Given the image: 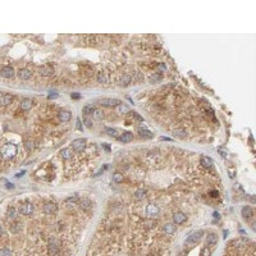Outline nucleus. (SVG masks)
Here are the masks:
<instances>
[{
	"label": "nucleus",
	"mask_w": 256,
	"mask_h": 256,
	"mask_svg": "<svg viewBox=\"0 0 256 256\" xmlns=\"http://www.w3.org/2000/svg\"><path fill=\"white\" fill-rule=\"evenodd\" d=\"M33 147H35V144H33V141H26L24 142V149L27 151H31V150H33Z\"/></svg>",
	"instance_id": "obj_35"
},
{
	"label": "nucleus",
	"mask_w": 256,
	"mask_h": 256,
	"mask_svg": "<svg viewBox=\"0 0 256 256\" xmlns=\"http://www.w3.org/2000/svg\"><path fill=\"white\" fill-rule=\"evenodd\" d=\"M31 76H32V72L27 68H22L18 70V77L21 80H28V78H31Z\"/></svg>",
	"instance_id": "obj_11"
},
{
	"label": "nucleus",
	"mask_w": 256,
	"mask_h": 256,
	"mask_svg": "<svg viewBox=\"0 0 256 256\" xmlns=\"http://www.w3.org/2000/svg\"><path fill=\"white\" fill-rule=\"evenodd\" d=\"M47 97H49V99H55V97H58V95H56V94H49Z\"/></svg>",
	"instance_id": "obj_45"
},
{
	"label": "nucleus",
	"mask_w": 256,
	"mask_h": 256,
	"mask_svg": "<svg viewBox=\"0 0 256 256\" xmlns=\"http://www.w3.org/2000/svg\"><path fill=\"white\" fill-rule=\"evenodd\" d=\"M105 132L109 134L110 137H114V138H118L119 137V131L115 130V128H105Z\"/></svg>",
	"instance_id": "obj_25"
},
{
	"label": "nucleus",
	"mask_w": 256,
	"mask_h": 256,
	"mask_svg": "<svg viewBox=\"0 0 256 256\" xmlns=\"http://www.w3.org/2000/svg\"><path fill=\"white\" fill-rule=\"evenodd\" d=\"M202 234L204 232L202 231H196L191 234V236L187 238V243H195V242H198L201 238H202Z\"/></svg>",
	"instance_id": "obj_5"
},
{
	"label": "nucleus",
	"mask_w": 256,
	"mask_h": 256,
	"mask_svg": "<svg viewBox=\"0 0 256 256\" xmlns=\"http://www.w3.org/2000/svg\"><path fill=\"white\" fill-rule=\"evenodd\" d=\"M47 254H49V256H56L59 254V248H58V246H56L55 243H50L47 246Z\"/></svg>",
	"instance_id": "obj_18"
},
{
	"label": "nucleus",
	"mask_w": 256,
	"mask_h": 256,
	"mask_svg": "<svg viewBox=\"0 0 256 256\" xmlns=\"http://www.w3.org/2000/svg\"><path fill=\"white\" fill-rule=\"evenodd\" d=\"M77 128H78V130H81V120L80 119L77 120Z\"/></svg>",
	"instance_id": "obj_47"
},
{
	"label": "nucleus",
	"mask_w": 256,
	"mask_h": 256,
	"mask_svg": "<svg viewBox=\"0 0 256 256\" xmlns=\"http://www.w3.org/2000/svg\"><path fill=\"white\" fill-rule=\"evenodd\" d=\"M94 110H95V106L92 105V104H87V105L83 108L82 111H83L86 115H88V114H92V113H94Z\"/></svg>",
	"instance_id": "obj_31"
},
{
	"label": "nucleus",
	"mask_w": 256,
	"mask_h": 256,
	"mask_svg": "<svg viewBox=\"0 0 256 256\" xmlns=\"http://www.w3.org/2000/svg\"><path fill=\"white\" fill-rule=\"evenodd\" d=\"M133 140V134L131 132H124L118 137V141L123 142V144H127V142H131Z\"/></svg>",
	"instance_id": "obj_12"
},
{
	"label": "nucleus",
	"mask_w": 256,
	"mask_h": 256,
	"mask_svg": "<svg viewBox=\"0 0 256 256\" xmlns=\"http://www.w3.org/2000/svg\"><path fill=\"white\" fill-rule=\"evenodd\" d=\"M3 234H4V229H3V227L0 225V236H3Z\"/></svg>",
	"instance_id": "obj_48"
},
{
	"label": "nucleus",
	"mask_w": 256,
	"mask_h": 256,
	"mask_svg": "<svg viewBox=\"0 0 256 256\" xmlns=\"http://www.w3.org/2000/svg\"><path fill=\"white\" fill-rule=\"evenodd\" d=\"M92 117H94V119L96 120H100L104 118V111L101 109H95L94 113H92Z\"/></svg>",
	"instance_id": "obj_28"
},
{
	"label": "nucleus",
	"mask_w": 256,
	"mask_h": 256,
	"mask_svg": "<svg viewBox=\"0 0 256 256\" xmlns=\"http://www.w3.org/2000/svg\"><path fill=\"white\" fill-rule=\"evenodd\" d=\"M219 152H220V155H222L223 158H225V156H227V152H224L223 150H220V149H219Z\"/></svg>",
	"instance_id": "obj_46"
},
{
	"label": "nucleus",
	"mask_w": 256,
	"mask_h": 256,
	"mask_svg": "<svg viewBox=\"0 0 256 256\" xmlns=\"http://www.w3.org/2000/svg\"><path fill=\"white\" fill-rule=\"evenodd\" d=\"M83 123H85V126H86L87 128H92V120H91L90 118L85 117V118H83Z\"/></svg>",
	"instance_id": "obj_38"
},
{
	"label": "nucleus",
	"mask_w": 256,
	"mask_h": 256,
	"mask_svg": "<svg viewBox=\"0 0 256 256\" xmlns=\"http://www.w3.org/2000/svg\"><path fill=\"white\" fill-rule=\"evenodd\" d=\"M131 115H132L134 119H136V120H138V122H144V118H142L141 115H138L136 111H131Z\"/></svg>",
	"instance_id": "obj_39"
},
{
	"label": "nucleus",
	"mask_w": 256,
	"mask_h": 256,
	"mask_svg": "<svg viewBox=\"0 0 256 256\" xmlns=\"http://www.w3.org/2000/svg\"><path fill=\"white\" fill-rule=\"evenodd\" d=\"M33 209H35V206L31 204V202H26L23 205H21V208H19V213L22 215H31L32 213H33Z\"/></svg>",
	"instance_id": "obj_3"
},
{
	"label": "nucleus",
	"mask_w": 256,
	"mask_h": 256,
	"mask_svg": "<svg viewBox=\"0 0 256 256\" xmlns=\"http://www.w3.org/2000/svg\"><path fill=\"white\" fill-rule=\"evenodd\" d=\"M39 73L40 76H44V77H49L54 73V69L50 67V66H42L39 68Z\"/></svg>",
	"instance_id": "obj_9"
},
{
	"label": "nucleus",
	"mask_w": 256,
	"mask_h": 256,
	"mask_svg": "<svg viewBox=\"0 0 256 256\" xmlns=\"http://www.w3.org/2000/svg\"><path fill=\"white\" fill-rule=\"evenodd\" d=\"M8 216L9 218H16L17 216V209L16 208H9L8 209Z\"/></svg>",
	"instance_id": "obj_37"
},
{
	"label": "nucleus",
	"mask_w": 256,
	"mask_h": 256,
	"mask_svg": "<svg viewBox=\"0 0 256 256\" xmlns=\"http://www.w3.org/2000/svg\"><path fill=\"white\" fill-rule=\"evenodd\" d=\"M173 136H174V137H177V138L183 140L184 137L187 136V133H186V131H184L183 128H177V130H174V131H173Z\"/></svg>",
	"instance_id": "obj_21"
},
{
	"label": "nucleus",
	"mask_w": 256,
	"mask_h": 256,
	"mask_svg": "<svg viewBox=\"0 0 256 256\" xmlns=\"http://www.w3.org/2000/svg\"><path fill=\"white\" fill-rule=\"evenodd\" d=\"M97 81L100 83H108V77H106V74L104 72H100L97 74Z\"/></svg>",
	"instance_id": "obj_33"
},
{
	"label": "nucleus",
	"mask_w": 256,
	"mask_h": 256,
	"mask_svg": "<svg viewBox=\"0 0 256 256\" xmlns=\"http://www.w3.org/2000/svg\"><path fill=\"white\" fill-rule=\"evenodd\" d=\"M70 97H72V99H80L81 95L80 94H72V95H70Z\"/></svg>",
	"instance_id": "obj_44"
},
{
	"label": "nucleus",
	"mask_w": 256,
	"mask_h": 256,
	"mask_svg": "<svg viewBox=\"0 0 256 256\" xmlns=\"http://www.w3.org/2000/svg\"><path fill=\"white\" fill-rule=\"evenodd\" d=\"M201 255H202V256H210V255H211V252H210V250H209L208 247H205V248H202Z\"/></svg>",
	"instance_id": "obj_41"
},
{
	"label": "nucleus",
	"mask_w": 256,
	"mask_h": 256,
	"mask_svg": "<svg viewBox=\"0 0 256 256\" xmlns=\"http://www.w3.org/2000/svg\"><path fill=\"white\" fill-rule=\"evenodd\" d=\"M12 103H13V96L9 95V94H5V95H3L2 97H0V104L4 105V106L10 105Z\"/></svg>",
	"instance_id": "obj_14"
},
{
	"label": "nucleus",
	"mask_w": 256,
	"mask_h": 256,
	"mask_svg": "<svg viewBox=\"0 0 256 256\" xmlns=\"http://www.w3.org/2000/svg\"><path fill=\"white\" fill-rule=\"evenodd\" d=\"M156 67H158V70H159V72H165V70H167V66H165L164 63H159Z\"/></svg>",
	"instance_id": "obj_40"
},
{
	"label": "nucleus",
	"mask_w": 256,
	"mask_h": 256,
	"mask_svg": "<svg viewBox=\"0 0 256 256\" xmlns=\"http://www.w3.org/2000/svg\"><path fill=\"white\" fill-rule=\"evenodd\" d=\"M146 194H147V191L145 190V188H140V190H137L136 192H134V198L136 200H144V198L146 197Z\"/></svg>",
	"instance_id": "obj_20"
},
{
	"label": "nucleus",
	"mask_w": 256,
	"mask_h": 256,
	"mask_svg": "<svg viewBox=\"0 0 256 256\" xmlns=\"http://www.w3.org/2000/svg\"><path fill=\"white\" fill-rule=\"evenodd\" d=\"M31 108H32V101L30 100V99H24V100L21 101V110L27 111V110H30Z\"/></svg>",
	"instance_id": "obj_17"
},
{
	"label": "nucleus",
	"mask_w": 256,
	"mask_h": 256,
	"mask_svg": "<svg viewBox=\"0 0 256 256\" xmlns=\"http://www.w3.org/2000/svg\"><path fill=\"white\" fill-rule=\"evenodd\" d=\"M213 215H214V219H219V214H218V213H214Z\"/></svg>",
	"instance_id": "obj_50"
},
{
	"label": "nucleus",
	"mask_w": 256,
	"mask_h": 256,
	"mask_svg": "<svg viewBox=\"0 0 256 256\" xmlns=\"http://www.w3.org/2000/svg\"><path fill=\"white\" fill-rule=\"evenodd\" d=\"M131 82H132V77L128 73H124L122 77H120V85H122V86H128Z\"/></svg>",
	"instance_id": "obj_22"
},
{
	"label": "nucleus",
	"mask_w": 256,
	"mask_h": 256,
	"mask_svg": "<svg viewBox=\"0 0 256 256\" xmlns=\"http://www.w3.org/2000/svg\"><path fill=\"white\" fill-rule=\"evenodd\" d=\"M138 133H140V136L141 137H145V138H151L152 137V133L150 132V131H147V130H142V128H140L138 130Z\"/></svg>",
	"instance_id": "obj_29"
},
{
	"label": "nucleus",
	"mask_w": 256,
	"mask_h": 256,
	"mask_svg": "<svg viewBox=\"0 0 256 256\" xmlns=\"http://www.w3.org/2000/svg\"><path fill=\"white\" fill-rule=\"evenodd\" d=\"M175 232V225L174 223H168L164 225V233L165 234H173Z\"/></svg>",
	"instance_id": "obj_24"
},
{
	"label": "nucleus",
	"mask_w": 256,
	"mask_h": 256,
	"mask_svg": "<svg viewBox=\"0 0 256 256\" xmlns=\"http://www.w3.org/2000/svg\"><path fill=\"white\" fill-rule=\"evenodd\" d=\"M0 256H12V251L6 247L0 248Z\"/></svg>",
	"instance_id": "obj_36"
},
{
	"label": "nucleus",
	"mask_w": 256,
	"mask_h": 256,
	"mask_svg": "<svg viewBox=\"0 0 256 256\" xmlns=\"http://www.w3.org/2000/svg\"><path fill=\"white\" fill-rule=\"evenodd\" d=\"M242 215H243V218H251L254 215V211H252V209L250 208V206H243L242 208Z\"/></svg>",
	"instance_id": "obj_26"
},
{
	"label": "nucleus",
	"mask_w": 256,
	"mask_h": 256,
	"mask_svg": "<svg viewBox=\"0 0 256 256\" xmlns=\"http://www.w3.org/2000/svg\"><path fill=\"white\" fill-rule=\"evenodd\" d=\"M78 204H80V206L85 210H88V209L92 208V202L88 200V198H82V200H80Z\"/></svg>",
	"instance_id": "obj_23"
},
{
	"label": "nucleus",
	"mask_w": 256,
	"mask_h": 256,
	"mask_svg": "<svg viewBox=\"0 0 256 256\" xmlns=\"http://www.w3.org/2000/svg\"><path fill=\"white\" fill-rule=\"evenodd\" d=\"M59 154H60V156H62V159H66V160L72 159V156H73L72 149H69V147H64V149H62Z\"/></svg>",
	"instance_id": "obj_10"
},
{
	"label": "nucleus",
	"mask_w": 256,
	"mask_h": 256,
	"mask_svg": "<svg viewBox=\"0 0 256 256\" xmlns=\"http://www.w3.org/2000/svg\"><path fill=\"white\" fill-rule=\"evenodd\" d=\"M159 211H160V209H159V206L158 205H155V204H149L147 205V208H146V214L149 215V216H156L159 214Z\"/></svg>",
	"instance_id": "obj_4"
},
{
	"label": "nucleus",
	"mask_w": 256,
	"mask_h": 256,
	"mask_svg": "<svg viewBox=\"0 0 256 256\" xmlns=\"http://www.w3.org/2000/svg\"><path fill=\"white\" fill-rule=\"evenodd\" d=\"M186 215L183 214V213H175V214L173 215V222L174 224H182L184 220H186Z\"/></svg>",
	"instance_id": "obj_13"
},
{
	"label": "nucleus",
	"mask_w": 256,
	"mask_h": 256,
	"mask_svg": "<svg viewBox=\"0 0 256 256\" xmlns=\"http://www.w3.org/2000/svg\"><path fill=\"white\" fill-rule=\"evenodd\" d=\"M209 194H210L211 197H216V196H218V191H210Z\"/></svg>",
	"instance_id": "obj_43"
},
{
	"label": "nucleus",
	"mask_w": 256,
	"mask_h": 256,
	"mask_svg": "<svg viewBox=\"0 0 256 256\" xmlns=\"http://www.w3.org/2000/svg\"><path fill=\"white\" fill-rule=\"evenodd\" d=\"M218 242V237L215 233H210L208 237H206V245L208 246H215Z\"/></svg>",
	"instance_id": "obj_15"
},
{
	"label": "nucleus",
	"mask_w": 256,
	"mask_h": 256,
	"mask_svg": "<svg viewBox=\"0 0 256 256\" xmlns=\"http://www.w3.org/2000/svg\"><path fill=\"white\" fill-rule=\"evenodd\" d=\"M133 81L138 82V83H141L142 81H144V76L141 74V72H133Z\"/></svg>",
	"instance_id": "obj_32"
},
{
	"label": "nucleus",
	"mask_w": 256,
	"mask_h": 256,
	"mask_svg": "<svg viewBox=\"0 0 256 256\" xmlns=\"http://www.w3.org/2000/svg\"><path fill=\"white\" fill-rule=\"evenodd\" d=\"M59 119H60V122H63V123L69 122V120H70V113L67 111V110H62L59 113Z\"/></svg>",
	"instance_id": "obj_19"
},
{
	"label": "nucleus",
	"mask_w": 256,
	"mask_h": 256,
	"mask_svg": "<svg viewBox=\"0 0 256 256\" xmlns=\"http://www.w3.org/2000/svg\"><path fill=\"white\" fill-rule=\"evenodd\" d=\"M6 187H8V188H13L14 186H13V184H12V183H6Z\"/></svg>",
	"instance_id": "obj_49"
},
{
	"label": "nucleus",
	"mask_w": 256,
	"mask_h": 256,
	"mask_svg": "<svg viewBox=\"0 0 256 256\" xmlns=\"http://www.w3.org/2000/svg\"><path fill=\"white\" fill-rule=\"evenodd\" d=\"M163 80V76L161 73H154L150 76V82L151 83H156V82H160Z\"/></svg>",
	"instance_id": "obj_30"
},
{
	"label": "nucleus",
	"mask_w": 256,
	"mask_h": 256,
	"mask_svg": "<svg viewBox=\"0 0 256 256\" xmlns=\"http://www.w3.org/2000/svg\"><path fill=\"white\" fill-rule=\"evenodd\" d=\"M0 76L4 77V78H12L14 76V69L9 66H5L0 69Z\"/></svg>",
	"instance_id": "obj_6"
},
{
	"label": "nucleus",
	"mask_w": 256,
	"mask_h": 256,
	"mask_svg": "<svg viewBox=\"0 0 256 256\" xmlns=\"http://www.w3.org/2000/svg\"><path fill=\"white\" fill-rule=\"evenodd\" d=\"M56 210H58V206H56V204H54V202H47V204L44 205V213L47 215L54 214Z\"/></svg>",
	"instance_id": "obj_8"
},
{
	"label": "nucleus",
	"mask_w": 256,
	"mask_h": 256,
	"mask_svg": "<svg viewBox=\"0 0 256 256\" xmlns=\"http://www.w3.org/2000/svg\"><path fill=\"white\" fill-rule=\"evenodd\" d=\"M100 104L103 106H106V108H113V106L119 105L120 101L117 100V99H103V100L100 101Z\"/></svg>",
	"instance_id": "obj_7"
},
{
	"label": "nucleus",
	"mask_w": 256,
	"mask_h": 256,
	"mask_svg": "<svg viewBox=\"0 0 256 256\" xmlns=\"http://www.w3.org/2000/svg\"><path fill=\"white\" fill-rule=\"evenodd\" d=\"M113 181H114L115 183H120V182H123V174H120V173H115V174H113Z\"/></svg>",
	"instance_id": "obj_34"
},
{
	"label": "nucleus",
	"mask_w": 256,
	"mask_h": 256,
	"mask_svg": "<svg viewBox=\"0 0 256 256\" xmlns=\"http://www.w3.org/2000/svg\"><path fill=\"white\" fill-rule=\"evenodd\" d=\"M78 201V196H73V197H68L67 202H77Z\"/></svg>",
	"instance_id": "obj_42"
},
{
	"label": "nucleus",
	"mask_w": 256,
	"mask_h": 256,
	"mask_svg": "<svg viewBox=\"0 0 256 256\" xmlns=\"http://www.w3.org/2000/svg\"><path fill=\"white\" fill-rule=\"evenodd\" d=\"M200 163L205 167V168H211L213 167V160L209 158V156H205V155H201V158H200Z\"/></svg>",
	"instance_id": "obj_16"
},
{
	"label": "nucleus",
	"mask_w": 256,
	"mask_h": 256,
	"mask_svg": "<svg viewBox=\"0 0 256 256\" xmlns=\"http://www.w3.org/2000/svg\"><path fill=\"white\" fill-rule=\"evenodd\" d=\"M85 146H86V140H83V138H78V140H74L72 142V149L77 152L83 151Z\"/></svg>",
	"instance_id": "obj_2"
},
{
	"label": "nucleus",
	"mask_w": 256,
	"mask_h": 256,
	"mask_svg": "<svg viewBox=\"0 0 256 256\" xmlns=\"http://www.w3.org/2000/svg\"><path fill=\"white\" fill-rule=\"evenodd\" d=\"M117 113H120V114H123V113H130V108L123 104V103H120L119 105H117Z\"/></svg>",
	"instance_id": "obj_27"
},
{
	"label": "nucleus",
	"mask_w": 256,
	"mask_h": 256,
	"mask_svg": "<svg viewBox=\"0 0 256 256\" xmlns=\"http://www.w3.org/2000/svg\"><path fill=\"white\" fill-rule=\"evenodd\" d=\"M0 154H2V156L4 159L6 160H9L12 158H14L17 154V146L14 145V144H6L2 147V150H0Z\"/></svg>",
	"instance_id": "obj_1"
}]
</instances>
